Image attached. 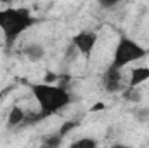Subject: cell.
Wrapping results in <instances>:
<instances>
[{"mask_svg":"<svg viewBox=\"0 0 149 148\" xmlns=\"http://www.w3.org/2000/svg\"><path fill=\"white\" fill-rule=\"evenodd\" d=\"M78 147L80 148H97V141L94 138H81V140H78Z\"/></svg>","mask_w":149,"mask_h":148,"instance_id":"7c38bea8","label":"cell"},{"mask_svg":"<svg viewBox=\"0 0 149 148\" xmlns=\"http://www.w3.org/2000/svg\"><path fill=\"white\" fill-rule=\"evenodd\" d=\"M23 54H24L30 61L37 63V61H42V59H43V56H45V49H43V45H40V44H37V42H33V44H28V45L23 49Z\"/></svg>","mask_w":149,"mask_h":148,"instance_id":"52a82bcc","label":"cell"},{"mask_svg":"<svg viewBox=\"0 0 149 148\" xmlns=\"http://www.w3.org/2000/svg\"><path fill=\"white\" fill-rule=\"evenodd\" d=\"M135 118L141 124H149V106H142V108L135 110Z\"/></svg>","mask_w":149,"mask_h":148,"instance_id":"8fae6325","label":"cell"},{"mask_svg":"<svg viewBox=\"0 0 149 148\" xmlns=\"http://www.w3.org/2000/svg\"><path fill=\"white\" fill-rule=\"evenodd\" d=\"M141 98H142V94H141V91H139L137 87H128V89H125V91H123V99H125V101L139 103V101H141Z\"/></svg>","mask_w":149,"mask_h":148,"instance_id":"9c48e42d","label":"cell"},{"mask_svg":"<svg viewBox=\"0 0 149 148\" xmlns=\"http://www.w3.org/2000/svg\"><path fill=\"white\" fill-rule=\"evenodd\" d=\"M144 56H146V49L141 47L135 40H132L130 37H120L116 49H114V54H113L111 68L121 70L123 66H127L137 59H142Z\"/></svg>","mask_w":149,"mask_h":148,"instance_id":"3957f363","label":"cell"},{"mask_svg":"<svg viewBox=\"0 0 149 148\" xmlns=\"http://www.w3.org/2000/svg\"><path fill=\"white\" fill-rule=\"evenodd\" d=\"M26 118V111L23 110L21 106H12L9 115H7V125L9 127H16L19 124H23Z\"/></svg>","mask_w":149,"mask_h":148,"instance_id":"ba28073f","label":"cell"},{"mask_svg":"<svg viewBox=\"0 0 149 148\" xmlns=\"http://www.w3.org/2000/svg\"><path fill=\"white\" fill-rule=\"evenodd\" d=\"M116 5V0H113V2H101V7H114Z\"/></svg>","mask_w":149,"mask_h":148,"instance_id":"9a60e30c","label":"cell"},{"mask_svg":"<svg viewBox=\"0 0 149 148\" xmlns=\"http://www.w3.org/2000/svg\"><path fill=\"white\" fill-rule=\"evenodd\" d=\"M95 44H97V35L94 32H88V30H83L73 37V45L83 56H90Z\"/></svg>","mask_w":149,"mask_h":148,"instance_id":"277c9868","label":"cell"},{"mask_svg":"<svg viewBox=\"0 0 149 148\" xmlns=\"http://www.w3.org/2000/svg\"><path fill=\"white\" fill-rule=\"evenodd\" d=\"M101 110H106V103H102V101L95 103V105L90 108V111H101Z\"/></svg>","mask_w":149,"mask_h":148,"instance_id":"5bb4252c","label":"cell"},{"mask_svg":"<svg viewBox=\"0 0 149 148\" xmlns=\"http://www.w3.org/2000/svg\"><path fill=\"white\" fill-rule=\"evenodd\" d=\"M70 148H80V147H78V141H74V143H71V145H70Z\"/></svg>","mask_w":149,"mask_h":148,"instance_id":"e0dca14e","label":"cell"},{"mask_svg":"<svg viewBox=\"0 0 149 148\" xmlns=\"http://www.w3.org/2000/svg\"><path fill=\"white\" fill-rule=\"evenodd\" d=\"M104 89L108 92H118V91H121L120 70H113V68L108 70V73L104 75Z\"/></svg>","mask_w":149,"mask_h":148,"instance_id":"8992f818","label":"cell"},{"mask_svg":"<svg viewBox=\"0 0 149 148\" xmlns=\"http://www.w3.org/2000/svg\"><path fill=\"white\" fill-rule=\"evenodd\" d=\"M149 80V66H135L130 72V82L128 87H139L141 84Z\"/></svg>","mask_w":149,"mask_h":148,"instance_id":"5b68a950","label":"cell"},{"mask_svg":"<svg viewBox=\"0 0 149 148\" xmlns=\"http://www.w3.org/2000/svg\"><path fill=\"white\" fill-rule=\"evenodd\" d=\"M76 125H78V122H76V120H68V122H64V124L61 125V129H59V132H57V134H59L61 138H64L68 132H71V131H73Z\"/></svg>","mask_w":149,"mask_h":148,"instance_id":"30bf717a","label":"cell"},{"mask_svg":"<svg viewBox=\"0 0 149 148\" xmlns=\"http://www.w3.org/2000/svg\"><path fill=\"white\" fill-rule=\"evenodd\" d=\"M35 25L31 11L26 7H7L0 11V30L3 32L7 45H12L16 38Z\"/></svg>","mask_w":149,"mask_h":148,"instance_id":"7a4b0ae2","label":"cell"},{"mask_svg":"<svg viewBox=\"0 0 149 148\" xmlns=\"http://www.w3.org/2000/svg\"><path fill=\"white\" fill-rule=\"evenodd\" d=\"M57 80H59V75H56V73H47V75H45V78H43V84L54 85Z\"/></svg>","mask_w":149,"mask_h":148,"instance_id":"4fadbf2b","label":"cell"},{"mask_svg":"<svg viewBox=\"0 0 149 148\" xmlns=\"http://www.w3.org/2000/svg\"><path fill=\"white\" fill-rule=\"evenodd\" d=\"M31 92H33V98L37 99L38 106H40V113H42L43 118L63 110L71 101L70 92L61 85H49V84H43V82L42 84H33Z\"/></svg>","mask_w":149,"mask_h":148,"instance_id":"6da1fadb","label":"cell"},{"mask_svg":"<svg viewBox=\"0 0 149 148\" xmlns=\"http://www.w3.org/2000/svg\"><path fill=\"white\" fill-rule=\"evenodd\" d=\"M111 148H132V147H127V145H120V143H116V145H113Z\"/></svg>","mask_w":149,"mask_h":148,"instance_id":"2e32d148","label":"cell"}]
</instances>
